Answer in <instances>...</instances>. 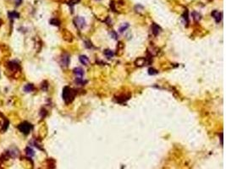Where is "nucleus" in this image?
Masks as SVG:
<instances>
[{
	"label": "nucleus",
	"mask_w": 226,
	"mask_h": 169,
	"mask_svg": "<svg viewBox=\"0 0 226 169\" xmlns=\"http://www.w3.org/2000/svg\"><path fill=\"white\" fill-rule=\"evenodd\" d=\"M75 91L73 89L68 87V86L64 88L63 98L66 103H70V102H72L73 99H74V97H75Z\"/></svg>",
	"instance_id": "1"
},
{
	"label": "nucleus",
	"mask_w": 226,
	"mask_h": 169,
	"mask_svg": "<svg viewBox=\"0 0 226 169\" xmlns=\"http://www.w3.org/2000/svg\"><path fill=\"white\" fill-rule=\"evenodd\" d=\"M19 129L21 130L23 134H27L30 133L31 129H32V126H31L30 123H27V122H24V123H22L21 124H20V126H19Z\"/></svg>",
	"instance_id": "2"
},
{
	"label": "nucleus",
	"mask_w": 226,
	"mask_h": 169,
	"mask_svg": "<svg viewBox=\"0 0 226 169\" xmlns=\"http://www.w3.org/2000/svg\"><path fill=\"white\" fill-rule=\"evenodd\" d=\"M75 25L77 27L79 28H83L84 26H85L86 25V21L85 20H84V18H82V17H76L75 20Z\"/></svg>",
	"instance_id": "3"
},
{
	"label": "nucleus",
	"mask_w": 226,
	"mask_h": 169,
	"mask_svg": "<svg viewBox=\"0 0 226 169\" xmlns=\"http://www.w3.org/2000/svg\"><path fill=\"white\" fill-rule=\"evenodd\" d=\"M212 16L215 19V21L217 23H219L221 21V19H222V14L220 12L217 11V10H213L212 12Z\"/></svg>",
	"instance_id": "4"
},
{
	"label": "nucleus",
	"mask_w": 226,
	"mask_h": 169,
	"mask_svg": "<svg viewBox=\"0 0 226 169\" xmlns=\"http://www.w3.org/2000/svg\"><path fill=\"white\" fill-rule=\"evenodd\" d=\"M74 73H75V74L76 76L79 77V78H81V77L83 76V74H84L83 69H81V68H77V69H74Z\"/></svg>",
	"instance_id": "5"
},
{
	"label": "nucleus",
	"mask_w": 226,
	"mask_h": 169,
	"mask_svg": "<svg viewBox=\"0 0 226 169\" xmlns=\"http://www.w3.org/2000/svg\"><path fill=\"white\" fill-rule=\"evenodd\" d=\"M160 31H161V28H160L158 25H156V24L152 25V32H153L154 35L155 36L158 35V34L160 33Z\"/></svg>",
	"instance_id": "6"
},
{
	"label": "nucleus",
	"mask_w": 226,
	"mask_h": 169,
	"mask_svg": "<svg viewBox=\"0 0 226 169\" xmlns=\"http://www.w3.org/2000/svg\"><path fill=\"white\" fill-rule=\"evenodd\" d=\"M69 63H70V57L67 54H65L63 56V58H62V63H63L64 66L66 67V66H68Z\"/></svg>",
	"instance_id": "7"
},
{
	"label": "nucleus",
	"mask_w": 226,
	"mask_h": 169,
	"mask_svg": "<svg viewBox=\"0 0 226 169\" xmlns=\"http://www.w3.org/2000/svg\"><path fill=\"white\" fill-rule=\"evenodd\" d=\"M33 89H34V87L32 84H28V85H26V86H25L24 91H26V92H31V91H32V90Z\"/></svg>",
	"instance_id": "8"
},
{
	"label": "nucleus",
	"mask_w": 226,
	"mask_h": 169,
	"mask_svg": "<svg viewBox=\"0 0 226 169\" xmlns=\"http://www.w3.org/2000/svg\"><path fill=\"white\" fill-rule=\"evenodd\" d=\"M80 61L81 62V63H83V64H87L88 62H89V59H88V58H87L86 56H81Z\"/></svg>",
	"instance_id": "9"
},
{
	"label": "nucleus",
	"mask_w": 226,
	"mask_h": 169,
	"mask_svg": "<svg viewBox=\"0 0 226 169\" xmlns=\"http://www.w3.org/2000/svg\"><path fill=\"white\" fill-rule=\"evenodd\" d=\"M104 54H105L106 57H107L108 58H111L113 56V51H111V50H106L105 52H104Z\"/></svg>",
	"instance_id": "10"
},
{
	"label": "nucleus",
	"mask_w": 226,
	"mask_h": 169,
	"mask_svg": "<svg viewBox=\"0 0 226 169\" xmlns=\"http://www.w3.org/2000/svg\"><path fill=\"white\" fill-rule=\"evenodd\" d=\"M26 154L28 155V156H34V151L32 149H31L30 147H27V148L26 149Z\"/></svg>",
	"instance_id": "11"
},
{
	"label": "nucleus",
	"mask_w": 226,
	"mask_h": 169,
	"mask_svg": "<svg viewBox=\"0 0 226 169\" xmlns=\"http://www.w3.org/2000/svg\"><path fill=\"white\" fill-rule=\"evenodd\" d=\"M135 63H136V65L141 66V65L145 64V59H144V58H139V59H137V60H136Z\"/></svg>",
	"instance_id": "12"
},
{
	"label": "nucleus",
	"mask_w": 226,
	"mask_h": 169,
	"mask_svg": "<svg viewBox=\"0 0 226 169\" xmlns=\"http://www.w3.org/2000/svg\"><path fill=\"white\" fill-rule=\"evenodd\" d=\"M192 15H193V18H194L195 20H200L201 15H199L198 13H196V12L194 11V12L192 13Z\"/></svg>",
	"instance_id": "13"
},
{
	"label": "nucleus",
	"mask_w": 226,
	"mask_h": 169,
	"mask_svg": "<svg viewBox=\"0 0 226 169\" xmlns=\"http://www.w3.org/2000/svg\"><path fill=\"white\" fill-rule=\"evenodd\" d=\"M50 23L52 25H54V26H59V24H60L59 20H58L57 19H53V20H51Z\"/></svg>",
	"instance_id": "14"
},
{
	"label": "nucleus",
	"mask_w": 226,
	"mask_h": 169,
	"mask_svg": "<svg viewBox=\"0 0 226 169\" xmlns=\"http://www.w3.org/2000/svg\"><path fill=\"white\" fill-rule=\"evenodd\" d=\"M9 66L10 68H11L12 69H18V65H17V63H14V62H11V63H9Z\"/></svg>",
	"instance_id": "15"
},
{
	"label": "nucleus",
	"mask_w": 226,
	"mask_h": 169,
	"mask_svg": "<svg viewBox=\"0 0 226 169\" xmlns=\"http://www.w3.org/2000/svg\"><path fill=\"white\" fill-rule=\"evenodd\" d=\"M128 27H129V25L127 24V23H126V24L123 25V26H121L120 28H119V31H120V32H123V31H125L126 29H127V28H128Z\"/></svg>",
	"instance_id": "16"
},
{
	"label": "nucleus",
	"mask_w": 226,
	"mask_h": 169,
	"mask_svg": "<svg viewBox=\"0 0 226 169\" xmlns=\"http://www.w3.org/2000/svg\"><path fill=\"white\" fill-rule=\"evenodd\" d=\"M79 2H80V0H70L69 4H70V5H75V4H77V3H79Z\"/></svg>",
	"instance_id": "17"
},
{
	"label": "nucleus",
	"mask_w": 226,
	"mask_h": 169,
	"mask_svg": "<svg viewBox=\"0 0 226 169\" xmlns=\"http://www.w3.org/2000/svg\"><path fill=\"white\" fill-rule=\"evenodd\" d=\"M149 74H158V72L153 69H149Z\"/></svg>",
	"instance_id": "18"
}]
</instances>
